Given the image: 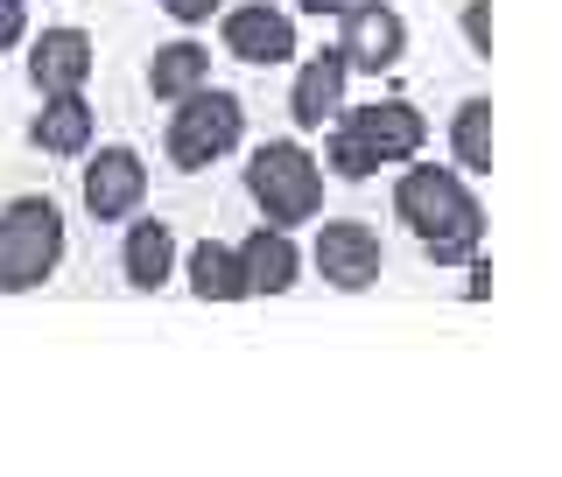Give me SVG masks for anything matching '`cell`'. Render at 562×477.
Here are the masks:
<instances>
[{
  "label": "cell",
  "mask_w": 562,
  "mask_h": 477,
  "mask_svg": "<svg viewBox=\"0 0 562 477\" xmlns=\"http://www.w3.org/2000/svg\"><path fill=\"white\" fill-rule=\"evenodd\" d=\"M394 218L422 239V253H429L436 268H464V260H479V246H485L479 190H471L464 169H443V162H401Z\"/></svg>",
  "instance_id": "cell-1"
},
{
  "label": "cell",
  "mask_w": 562,
  "mask_h": 477,
  "mask_svg": "<svg viewBox=\"0 0 562 477\" xmlns=\"http://www.w3.org/2000/svg\"><path fill=\"white\" fill-rule=\"evenodd\" d=\"M246 197H254L260 225H316L324 218V162L303 148V140H260L246 155Z\"/></svg>",
  "instance_id": "cell-2"
},
{
  "label": "cell",
  "mask_w": 562,
  "mask_h": 477,
  "mask_svg": "<svg viewBox=\"0 0 562 477\" xmlns=\"http://www.w3.org/2000/svg\"><path fill=\"white\" fill-rule=\"evenodd\" d=\"M64 211L49 197H8L0 204V295H35L64 268Z\"/></svg>",
  "instance_id": "cell-3"
},
{
  "label": "cell",
  "mask_w": 562,
  "mask_h": 477,
  "mask_svg": "<svg viewBox=\"0 0 562 477\" xmlns=\"http://www.w3.org/2000/svg\"><path fill=\"white\" fill-rule=\"evenodd\" d=\"M239 140H246V99L239 92L204 84V92H190V99L169 105V127H162L169 169H183V175L218 169L225 155H239Z\"/></svg>",
  "instance_id": "cell-4"
},
{
  "label": "cell",
  "mask_w": 562,
  "mask_h": 477,
  "mask_svg": "<svg viewBox=\"0 0 562 477\" xmlns=\"http://www.w3.org/2000/svg\"><path fill=\"white\" fill-rule=\"evenodd\" d=\"M310 268L324 274V288L338 295H366L380 288V268H386V246L366 218H324L310 239Z\"/></svg>",
  "instance_id": "cell-5"
},
{
  "label": "cell",
  "mask_w": 562,
  "mask_h": 477,
  "mask_svg": "<svg viewBox=\"0 0 562 477\" xmlns=\"http://www.w3.org/2000/svg\"><path fill=\"white\" fill-rule=\"evenodd\" d=\"M330 22H338V49L359 78H386V70L408 57V14L394 0H351Z\"/></svg>",
  "instance_id": "cell-6"
},
{
  "label": "cell",
  "mask_w": 562,
  "mask_h": 477,
  "mask_svg": "<svg viewBox=\"0 0 562 477\" xmlns=\"http://www.w3.org/2000/svg\"><path fill=\"white\" fill-rule=\"evenodd\" d=\"M218 43L233 64H254V70H274V64H295V14L274 8V0H225L218 8Z\"/></svg>",
  "instance_id": "cell-7"
},
{
  "label": "cell",
  "mask_w": 562,
  "mask_h": 477,
  "mask_svg": "<svg viewBox=\"0 0 562 477\" xmlns=\"http://www.w3.org/2000/svg\"><path fill=\"white\" fill-rule=\"evenodd\" d=\"M85 211L99 225H127L134 211H148V162L134 148H85Z\"/></svg>",
  "instance_id": "cell-8"
},
{
  "label": "cell",
  "mask_w": 562,
  "mask_h": 477,
  "mask_svg": "<svg viewBox=\"0 0 562 477\" xmlns=\"http://www.w3.org/2000/svg\"><path fill=\"white\" fill-rule=\"evenodd\" d=\"M239 274H246V303H274V295H289L295 281H303V246H295V232H281V225H254V232L239 239Z\"/></svg>",
  "instance_id": "cell-9"
},
{
  "label": "cell",
  "mask_w": 562,
  "mask_h": 477,
  "mask_svg": "<svg viewBox=\"0 0 562 477\" xmlns=\"http://www.w3.org/2000/svg\"><path fill=\"white\" fill-rule=\"evenodd\" d=\"M85 78H92V35L85 29H43V35H29V84H35V99L43 92H85Z\"/></svg>",
  "instance_id": "cell-10"
},
{
  "label": "cell",
  "mask_w": 562,
  "mask_h": 477,
  "mask_svg": "<svg viewBox=\"0 0 562 477\" xmlns=\"http://www.w3.org/2000/svg\"><path fill=\"white\" fill-rule=\"evenodd\" d=\"M345 84H351L345 49L324 43L316 57H303V70H295V84H289V120H295L303 134H316V127H324V120L345 105Z\"/></svg>",
  "instance_id": "cell-11"
},
{
  "label": "cell",
  "mask_w": 562,
  "mask_h": 477,
  "mask_svg": "<svg viewBox=\"0 0 562 477\" xmlns=\"http://www.w3.org/2000/svg\"><path fill=\"white\" fill-rule=\"evenodd\" d=\"M351 120H359V134L373 140V155H380V169L386 162H415L422 155V140H429V120H422V105L415 99H373V105H351Z\"/></svg>",
  "instance_id": "cell-12"
},
{
  "label": "cell",
  "mask_w": 562,
  "mask_h": 477,
  "mask_svg": "<svg viewBox=\"0 0 562 477\" xmlns=\"http://www.w3.org/2000/svg\"><path fill=\"white\" fill-rule=\"evenodd\" d=\"M120 274H127L134 295H162L169 274H176V232L162 218H148V211H134L127 218V239H120Z\"/></svg>",
  "instance_id": "cell-13"
},
{
  "label": "cell",
  "mask_w": 562,
  "mask_h": 477,
  "mask_svg": "<svg viewBox=\"0 0 562 477\" xmlns=\"http://www.w3.org/2000/svg\"><path fill=\"white\" fill-rule=\"evenodd\" d=\"M99 134V113L85 92H43V105H35L29 120V148L35 155H85Z\"/></svg>",
  "instance_id": "cell-14"
},
{
  "label": "cell",
  "mask_w": 562,
  "mask_h": 477,
  "mask_svg": "<svg viewBox=\"0 0 562 477\" xmlns=\"http://www.w3.org/2000/svg\"><path fill=\"white\" fill-rule=\"evenodd\" d=\"M204 84H211V49L198 43V35H176V43H162L148 57V92H155V105H176V99L204 92Z\"/></svg>",
  "instance_id": "cell-15"
},
{
  "label": "cell",
  "mask_w": 562,
  "mask_h": 477,
  "mask_svg": "<svg viewBox=\"0 0 562 477\" xmlns=\"http://www.w3.org/2000/svg\"><path fill=\"white\" fill-rule=\"evenodd\" d=\"M190 295H198V303H211V309H233V303H246L239 246H218V239L190 246Z\"/></svg>",
  "instance_id": "cell-16"
},
{
  "label": "cell",
  "mask_w": 562,
  "mask_h": 477,
  "mask_svg": "<svg viewBox=\"0 0 562 477\" xmlns=\"http://www.w3.org/2000/svg\"><path fill=\"white\" fill-rule=\"evenodd\" d=\"M316 134H324V169L338 175V183H373V175H380V155H373V140L359 134L351 105H338Z\"/></svg>",
  "instance_id": "cell-17"
},
{
  "label": "cell",
  "mask_w": 562,
  "mask_h": 477,
  "mask_svg": "<svg viewBox=\"0 0 562 477\" xmlns=\"http://www.w3.org/2000/svg\"><path fill=\"white\" fill-rule=\"evenodd\" d=\"M450 162L464 175H492V162H499V148H492V99L485 92H471L450 113Z\"/></svg>",
  "instance_id": "cell-18"
},
{
  "label": "cell",
  "mask_w": 562,
  "mask_h": 477,
  "mask_svg": "<svg viewBox=\"0 0 562 477\" xmlns=\"http://www.w3.org/2000/svg\"><path fill=\"white\" fill-rule=\"evenodd\" d=\"M464 43L471 57H492V0H464Z\"/></svg>",
  "instance_id": "cell-19"
},
{
  "label": "cell",
  "mask_w": 562,
  "mask_h": 477,
  "mask_svg": "<svg viewBox=\"0 0 562 477\" xmlns=\"http://www.w3.org/2000/svg\"><path fill=\"white\" fill-rule=\"evenodd\" d=\"M29 43V0H0V57Z\"/></svg>",
  "instance_id": "cell-20"
},
{
  "label": "cell",
  "mask_w": 562,
  "mask_h": 477,
  "mask_svg": "<svg viewBox=\"0 0 562 477\" xmlns=\"http://www.w3.org/2000/svg\"><path fill=\"white\" fill-rule=\"evenodd\" d=\"M162 8L176 14V22H218V8H225V0H162Z\"/></svg>",
  "instance_id": "cell-21"
},
{
  "label": "cell",
  "mask_w": 562,
  "mask_h": 477,
  "mask_svg": "<svg viewBox=\"0 0 562 477\" xmlns=\"http://www.w3.org/2000/svg\"><path fill=\"white\" fill-rule=\"evenodd\" d=\"M351 0H295V14H316V22H330V14H345Z\"/></svg>",
  "instance_id": "cell-22"
}]
</instances>
